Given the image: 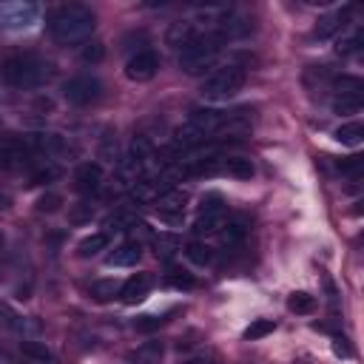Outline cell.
Returning a JSON list of instances; mask_svg holds the SVG:
<instances>
[{"label":"cell","instance_id":"6da1fadb","mask_svg":"<svg viewBox=\"0 0 364 364\" xmlns=\"http://www.w3.org/2000/svg\"><path fill=\"white\" fill-rule=\"evenodd\" d=\"M94 28H97V14L82 3H63L48 11V34L63 46L85 43Z\"/></svg>","mask_w":364,"mask_h":364},{"label":"cell","instance_id":"7a4b0ae2","mask_svg":"<svg viewBox=\"0 0 364 364\" xmlns=\"http://www.w3.org/2000/svg\"><path fill=\"white\" fill-rule=\"evenodd\" d=\"M3 80L11 85V88H20V91H31V88H43L51 77H54V65L43 57H34V54H20V57H9L3 63Z\"/></svg>","mask_w":364,"mask_h":364},{"label":"cell","instance_id":"3957f363","mask_svg":"<svg viewBox=\"0 0 364 364\" xmlns=\"http://www.w3.org/2000/svg\"><path fill=\"white\" fill-rule=\"evenodd\" d=\"M222 46H225V43L219 40L216 31H202L191 46H185V48L179 51V68H182L185 74H191V77L205 74L208 68L216 65V60H219V54H222Z\"/></svg>","mask_w":364,"mask_h":364},{"label":"cell","instance_id":"277c9868","mask_svg":"<svg viewBox=\"0 0 364 364\" xmlns=\"http://www.w3.org/2000/svg\"><path fill=\"white\" fill-rule=\"evenodd\" d=\"M245 80H247L245 68L236 65V63H228V65L216 68V71L205 80L202 94H205V100H230V97H236V94L242 91Z\"/></svg>","mask_w":364,"mask_h":364},{"label":"cell","instance_id":"5b68a950","mask_svg":"<svg viewBox=\"0 0 364 364\" xmlns=\"http://www.w3.org/2000/svg\"><path fill=\"white\" fill-rule=\"evenodd\" d=\"M40 17V6L31 0H3L0 3V28L3 31H23L34 26Z\"/></svg>","mask_w":364,"mask_h":364},{"label":"cell","instance_id":"8992f818","mask_svg":"<svg viewBox=\"0 0 364 364\" xmlns=\"http://www.w3.org/2000/svg\"><path fill=\"white\" fill-rule=\"evenodd\" d=\"M100 94H102V82L97 77H91V74H77V77L63 82V100L77 105V108L97 102Z\"/></svg>","mask_w":364,"mask_h":364},{"label":"cell","instance_id":"52a82bcc","mask_svg":"<svg viewBox=\"0 0 364 364\" xmlns=\"http://www.w3.org/2000/svg\"><path fill=\"white\" fill-rule=\"evenodd\" d=\"M185 208H188V191L171 188V191H165V193L156 199V210H154V213H156L162 222H168V225H182Z\"/></svg>","mask_w":364,"mask_h":364},{"label":"cell","instance_id":"ba28073f","mask_svg":"<svg viewBox=\"0 0 364 364\" xmlns=\"http://www.w3.org/2000/svg\"><path fill=\"white\" fill-rule=\"evenodd\" d=\"M156 71H159V57L151 48H142V51L131 54V60L125 63V77L134 80V82H148V80L156 77Z\"/></svg>","mask_w":364,"mask_h":364},{"label":"cell","instance_id":"9c48e42d","mask_svg":"<svg viewBox=\"0 0 364 364\" xmlns=\"http://www.w3.org/2000/svg\"><path fill=\"white\" fill-rule=\"evenodd\" d=\"M0 327L17 333V336H23V338H37V336H40V321H34V318H28V316H20V313H17L11 304H6V301H0Z\"/></svg>","mask_w":364,"mask_h":364},{"label":"cell","instance_id":"30bf717a","mask_svg":"<svg viewBox=\"0 0 364 364\" xmlns=\"http://www.w3.org/2000/svg\"><path fill=\"white\" fill-rule=\"evenodd\" d=\"M102 185H105V173H102V165L100 162H82V165H77V171H74V188L82 196L100 193Z\"/></svg>","mask_w":364,"mask_h":364},{"label":"cell","instance_id":"8fae6325","mask_svg":"<svg viewBox=\"0 0 364 364\" xmlns=\"http://www.w3.org/2000/svg\"><path fill=\"white\" fill-rule=\"evenodd\" d=\"M26 145H28L31 154H40V156H46V159L63 156V154L68 151V145H65V139H63L60 134H28V136H26Z\"/></svg>","mask_w":364,"mask_h":364},{"label":"cell","instance_id":"7c38bea8","mask_svg":"<svg viewBox=\"0 0 364 364\" xmlns=\"http://www.w3.org/2000/svg\"><path fill=\"white\" fill-rule=\"evenodd\" d=\"M253 125V111L250 108H236V111H225L222 125L216 131V136H242L247 134Z\"/></svg>","mask_w":364,"mask_h":364},{"label":"cell","instance_id":"4fadbf2b","mask_svg":"<svg viewBox=\"0 0 364 364\" xmlns=\"http://www.w3.org/2000/svg\"><path fill=\"white\" fill-rule=\"evenodd\" d=\"M31 151L23 139H3L0 142V171H14L28 162Z\"/></svg>","mask_w":364,"mask_h":364},{"label":"cell","instance_id":"5bb4252c","mask_svg":"<svg viewBox=\"0 0 364 364\" xmlns=\"http://www.w3.org/2000/svg\"><path fill=\"white\" fill-rule=\"evenodd\" d=\"M139 259H142V245H139L136 239L119 242V245L105 256V262H108L111 267H134Z\"/></svg>","mask_w":364,"mask_h":364},{"label":"cell","instance_id":"9a60e30c","mask_svg":"<svg viewBox=\"0 0 364 364\" xmlns=\"http://www.w3.org/2000/svg\"><path fill=\"white\" fill-rule=\"evenodd\" d=\"M199 34H202V31H199L191 20H173V23L168 26V31H165V43L182 51V48H185V46H191Z\"/></svg>","mask_w":364,"mask_h":364},{"label":"cell","instance_id":"2e32d148","mask_svg":"<svg viewBox=\"0 0 364 364\" xmlns=\"http://www.w3.org/2000/svg\"><path fill=\"white\" fill-rule=\"evenodd\" d=\"M151 284H154L151 273H134L128 282H122V287H119V299H122L125 304H136V301H142V299L148 296Z\"/></svg>","mask_w":364,"mask_h":364},{"label":"cell","instance_id":"e0dca14e","mask_svg":"<svg viewBox=\"0 0 364 364\" xmlns=\"http://www.w3.org/2000/svg\"><path fill=\"white\" fill-rule=\"evenodd\" d=\"M228 222H230L228 208H225V210L199 213V216H196V222H193V233H199V236H213V233H222Z\"/></svg>","mask_w":364,"mask_h":364},{"label":"cell","instance_id":"ac0fdd59","mask_svg":"<svg viewBox=\"0 0 364 364\" xmlns=\"http://www.w3.org/2000/svg\"><path fill=\"white\" fill-rule=\"evenodd\" d=\"M344 26H347V11H333V14H327V17H321V20L316 23L313 37H316V40H330V37H336L338 31H344Z\"/></svg>","mask_w":364,"mask_h":364},{"label":"cell","instance_id":"d6986e66","mask_svg":"<svg viewBox=\"0 0 364 364\" xmlns=\"http://www.w3.org/2000/svg\"><path fill=\"white\" fill-rule=\"evenodd\" d=\"M20 353L34 364H57V355L46 347V341H37V338H23L20 341Z\"/></svg>","mask_w":364,"mask_h":364},{"label":"cell","instance_id":"ffe728a7","mask_svg":"<svg viewBox=\"0 0 364 364\" xmlns=\"http://www.w3.org/2000/svg\"><path fill=\"white\" fill-rule=\"evenodd\" d=\"M162 341H142L136 350L128 353V364H159L162 361Z\"/></svg>","mask_w":364,"mask_h":364},{"label":"cell","instance_id":"44dd1931","mask_svg":"<svg viewBox=\"0 0 364 364\" xmlns=\"http://www.w3.org/2000/svg\"><path fill=\"white\" fill-rule=\"evenodd\" d=\"M222 173H228L233 179H250L256 173V168L247 156H225L222 159Z\"/></svg>","mask_w":364,"mask_h":364},{"label":"cell","instance_id":"7402d4cb","mask_svg":"<svg viewBox=\"0 0 364 364\" xmlns=\"http://www.w3.org/2000/svg\"><path fill=\"white\" fill-rule=\"evenodd\" d=\"M134 225H136V219H134L131 213H125V210H117V213L105 216V222H102V233L111 239L114 233H128Z\"/></svg>","mask_w":364,"mask_h":364},{"label":"cell","instance_id":"603a6c76","mask_svg":"<svg viewBox=\"0 0 364 364\" xmlns=\"http://www.w3.org/2000/svg\"><path fill=\"white\" fill-rule=\"evenodd\" d=\"M179 247H182V242H179L176 233H159V236H154V253L162 262H171Z\"/></svg>","mask_w":364,"mask_h":364},{"label":"cell","instance_id":"cb8c5ba5","mask_svg":"<svg viewBox=\"0 0 364 364\" xmlns=\"http://www.w3.org/2000/svg\"><path fill=\"white\" fill-rule=\"evenodd\" d=\"M185 256H188V262L205 267V264L213 262V247L208 242H202V239H191V242H185Z\"/></svg>","mask_w":364,"mask_h":364},{"label":"cell","instance_id":"d4e9b609","mask_svg":"<svg viewBox=\"0 0 364 364\" xmlns=\"http://www.w3.org/2000/svg\"><path fill=\"white\" fill-rule=\"evenodd\" d=\"M108 236L102 233V230H97V233H91V236H85L80 245H77V256H82V259H91V256H97L100 250H105L108 247Z\"/></svg>","mask_w":364,"mask_h":364},{"label":"cell","instance_id":"484cf974","mask_svg":"<svg viewBox=\"0 0 364 364\" xmlns=\"http://www.w3.org/2000/svg\"><path fill=\"white\" fill-rule=\"evenodd\" d=\"M119 287L122 284L117 279H97V282H91L88 293H91L94 301H111L114 296H119Z\"/></svg>","mask_w":364,"mask_h":364},{"label":"cell","instance_id":"4316f807","mask_svg":"<svg viewBox=\"0 0 364 364\" xmlns=\"http://www.w3.org/2000/svg\"><path fill=\"white\" fill-rule=\"evenodd\" d=\"M333 91H336V97H361L364 82H361L358 77L344 74V77H336V80H333Z\"/></svg>","mask_w":364,"mask_h":364},{"label":"cell","instance_id":"83f0119b","mask_svg":"<svg viewBox=\"0 0 364 364\" xmlns=\"http://www.w3.org/2000/svg\"><path fill=\"white\" fill-rule=\"evenodd\" d=\"M287 310L290 313H299V316H307V313L316 310V296H310L304 290H296V293L287 296Z\"/></svg>","mask_w":364,"mask_h":364},{"label":"cell","instance_id":"f1b7e54d","mask_svg":"<svg viewBox=\"0 0 364 364\" xmlns=\"http://www.w3.org/2000/svg\"><path fill=\"white\" fill-rule=\"evenodd\" d=\"M361 43H364L361 28H353V31H347V34H341V37H338V43H336V54L350 57V54H355V51L361 48Z\"/></svg>","mask_w":364,"mask_h":364},{"label":"cell","instance_id":"f546056e","mask_svg":"<svg viewBox=\"0 0 364 364\" xmlns=\"http://www.w3.org/2000/svg\"><path fill=\"white\" fill-rule=\"evenodd\" d=\"M333 136H336V142L355 148L361 142V136H364V128H361V122H347V125H338Z\"/></svg>","mask_w":364,"mask_h":364},{"label":"cell","instance_id":"4dcf8cb0","mask_svg":"<svg viewBox=\"0 0 364 364\" xmlns=\"http://www.w3.org/2000/svg\"><path fill=\"white\" fill-rule=\"evenodd\" d=\"M276 330V321L273 318H256V321H250L247 327H245V338L247 341H259V338H264V336H270Z\"/></svg>","mask_w":364,"mask_h":364},{"label":"cell","instance_id":"1f68e13d","mask_svg":"<svg viewBox=\"0 0 364 364\" xmlns=\"http://www.w3.org/2000/svg\"><path fill=\"white\" fill-rule=\"evenodd\" d=\"M333 114L338 117H353L361 114V97H333Z\"/></svg>","mask_w":364,"mask_h":364},{"label":"cell","instance_id":"d6a6232c","mask_svg":"<svg viewBox=\"0 0 364 364\" xmlns=\"http://www.w3.org/2000/svg\"><path fill=\"white\" fill-rule=\"evenodd\" d=\"M245 233H247V225H245L242 219H236V222H228L219 236H222V242H225L228 247H233V245H239V242L245 239Z\"/></svg>","mask_w":364,"mask_h":364},{"label":"cell","instance_id":"836d02e7","mask_svg":"<svg viewBox=\"0 0 364 364\" xmlns=\"http://www.w3.org/2000/svg\"><path fill=\"white\" fill-rule=\"evenodd\" d=\"M168 282H171L173 287H179V290H191V287H193V276H191L185 267H176V264L168 267Z\"/></svg>","mask_w":364,"mask_h":364},{"label":"cell","instance_id":"e575fe53","mask_svg":"<svg viewBox=\"0 0 364 364\" xmlns=\"http://www.w3.org/2000/svg\"><path fill=\"white\" fill-rule=\"evenodd\" d=\"M102 57H105V46L100 40H88L82 46V51H80V60L82 63H102Z\"/></svg>","mask_w":364,"mask_h":364},{"label":"cell","instance_id":"d590c367","mask_svg":"<svg viewBox=\"0 0 364 364\" xmlns=\"http://www.w3.org/2000/svg\"><path fill=\"white\" fill-rule=\"evenodd\" d=\"M91 216H94V205L91 202H77L68 210V222L71 225H85V222H91Z\"/></svg>","mask_w":364,"mask_h":364},{"label":"cell","instance_id":"8d00e7d4","mask_svg":"<svg viewBox=\"0 0 364 364\" xmlns=\"http://www.w3.org/2000/svg\"><path fill=\"white\" fill-rule=\"evenodd\" d=\"M60 168L57 165H43V168H37L34 173H31V185H46V182H54V179H60Z\"/></svg>","mask_w":364,"mask_h":364},{"label":"cell","instance_id":"74e56055","mask_svg":"<svg viewBox=\"0 0 364 364\" xmlns=\"http://www.w3.org/2000/svg\"><path fill=\"white\" fill-rule=\"evenodd\" d=\"M60 205H63V196L54 193V191L43 193V196L37 199V210H40V213H54V210H60Z\"/></svg>","mask_w":364,"mask_h":364},{"label":"cell","instance_id":"f35d334b","mask_svg":"<svg viewBox=\"0 0 364 364\" xmlns=\"http://www.w3.org/2000/svg\"><path fill=\"white\" fill-rule=\"evenodd\" d=\"M210 210H225V199L216 191H210L199 199V213H210Z\"/></svg>","mask_w":364,"mask_h":364},{"label":"cell","instance_id":"ab89813d","mask_svg":"<svg viewBox=\"0 0 364 364\" xmlns=\"http://www.w3.org/2000/svg\"><path fill=\"white\" fill-rule=\"evenodd\" d=\"M100 159H105V162H111V165L119 162V156H117V136H105V139L100 142Z\"/></svg>","mask_w":364,"mask_h":364},{"label":"cell","instance_id":"60d3db41","mask_svg":"<svg viewBox=\"0 0 364 364\" xmlns=\"http://www.w3.org/2000/svg\"><path fill=\"white\" fill-rule=\"evenodd\" d=\"M338 171H341L344 176L358 179V176H361V156H347L344 162H338Z\"/></svg>","mask_w":364,"mask_h":364},{"label":"cell","instance_id":"b9f144b4","mask_svg":"<svg viewBox=\"0 0 364 364\" xmlns=\"http://www.w3.org/2000/svg\"><path fill=\"white\" fill-rule=\"evenodd\" d=\"M162 321H165V318H156V316H142V321H136V327H139V330H156Z\"/></svg>","mask_w":364,"mask_h":364},{"label":"cell","instance_id":"7bdbcfd3","mask_svg":"<svg viewBox=\"0 0 364 364\" xmlns=\"http://www.w3.org/2000/svg\"><path fill=\"white\" fill-rule=\"evenodd\" d=\"M333 350H336V355H350V347L344 344V338H341V336H336V338H333Z\"/></svg>","mask_w":364,"mask_h":364},{"label":"cell","instance_id":"ee69618b","mask_svg":"<svg viewBox=\"0 0 364 364\" xmlns=\"http://www.w3.org/2000/svg\"><path fill=\"white\" fill-rule=\"evenodd\" d=\"M182 364H216V361H210V358H191V361H182Z\"/></svg>","mask_w":364,"mask_h":364},{"label":"cell","instance_id":"f6af8a7d","mask_svg":"<svg viewBox=\"0 0 364 364\" xmlns=\"http://www.w3.org/2000/svg\"><path fill=\"white\" fill-rule=\"evenodd\" d=\"M0 364H14V361H11V358H9L6 353H0Z\"/></svg>","mask_w":364,"mask_h":364},{"label":"cell","instance_id":"bcb514c9","mask_svg":"<svg viewBox=\"0 0 364 364\" xmlns=\"http://www.w3.org/2000/svg\"><path fill=\"white\" fill-rule=\"evenodd\" d=\"M293 364H307V361H304V358H299V361H293Z\"/></svg>","mask_w":364,"mask_h":364},{"label":"cell","instance_id":"7dc6e473","mask_svg":"<svg viewBox=\"0 0 364 364\" xmlns=\"http://www.w3.org/2000/svg\"><path fill=\"white\" fill-rule=\"evenodd\" d=\"M0 245H3V239H0Z\"/></svg>","mask_w":364,"mask_h":364}]
</instances>
